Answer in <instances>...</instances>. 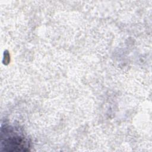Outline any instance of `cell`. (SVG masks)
Instances as JSON below:
<instances>
[{
    "label": "cell",
    "instance_id": "6da1fadb",
    "mask_svg": "<svg viewBox=\"0 0 152 152\" xmlns=\"http://www.w3.org/2000/svg\"><path fill=\"white\" fill-rule=\"evenodd\" d=\"M1 146L5 151H25L29 150L30 142L20 130L7 126L1 131Z\"/></svg>",
    "mask_w": 152,
    "mask_h": 152
}]
</instances>
